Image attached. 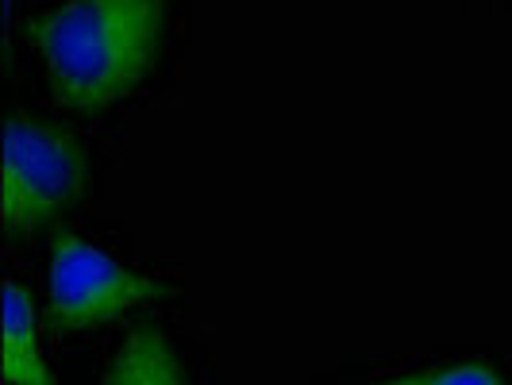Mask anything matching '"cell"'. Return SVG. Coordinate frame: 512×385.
<instances>
[{
	"label": "cell",
	"instance_id": "cell-1",
	"mask_svg": "<svg viewBox=\"0 0 512 385\" xmlns=\"http://www.w3.org/2000/svg\"><path fill=\"white\" fill-rule=\"evenodd\" d=\"M166 0H62L31 27L54 97L97 112L151 74Z\"/></svg>",
	"mask_w": 512,
	"mask_h": 385
},
{
	"label": "cell",
	"instance_id": "cell-2",
	"mask_svg": "<svg viewBox=\"0 0 512 385\" xmlns=\"http://www.w3.org/2000/svg\"><path fill=\"white\" fill-rule=\"evenodd\" d=\"M89 185V154L47 120L12 116L4 128L0 212L4 231L24 235L58 220Z\"/></svg>",
	"mask_w": 512,
	"mask_h": 385
},
{
	"label": "cell",
	"instance_id": "cell-3",
	"mask_svg": "<svg viewBox=\"0 0 512 385\" xmlns=\"http://www.w3.org/2000/svg\"><path fill=\"white\" fill-rule=\"evenodd\" d=\"M47 285H51V324L62 335L112 324L128 308L162 293L154 278L120 266L116 258L104 255L101 247H93L74 231L54 235Z\"/></svg>",
	"mask_w": 512,
	"mask_h": 385
},
{
	"label": "cell",
	"instance_id": "cell-4",
	"mask_svg": "<svg viewBox=\"0 0 512 385\" xmlns=\"http://www.w3.org/2000/svg\"><path fill=\"white\" fill-rule=\"evenodd\" d=\"M4 382L54 385L39 347V312L24 285L4 282Z\"/></svg>",
	"mask_w": 512,
	"mask_h": 385
},
{
	"label": "cell",
	"instance_id": "cell-5",
	"mask_svg": "<svg viewBox=\"0 0 512 385\" xmlns=\"http://www.w3.org/2000/svg\"><path fill=\"white\" fill-rule=\"evenodd\" d=\"M101 385H189L174 339L158 328H135L108 359Z\"/></svg>",
	"mask_w": 512,
	"mask_h": 385
},
{
	"label": "cell",
	"instance_id": "cell-6",
	"mask_svg": "<svg viewBox=\"0 0 512 385\" xmlns=\"http://www.w3.org/2000/svg\"><path fill=\"white\" fill-rule=\"evenodd\" d=\"M370 385H505L493 366L482 362H466V366H436V370H416V374H401V378H385V382Z\"/></svg>",
	"mask_w": 512,
	"mask_h": 385
}]
</instances>
